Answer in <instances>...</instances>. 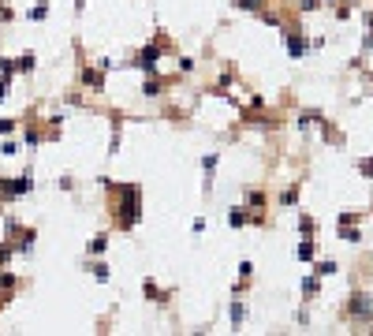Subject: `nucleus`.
<instances>
[{"label": "nucleus", "instance_id": "obj_28", "mask_svg": "<svg viewBox=\"0 0 373 336\" xmlns=\"http://www.w3.org/2000/svg\"><path fill=\"white\" fill-rule=\"evenodd\" d=\"M355 221H362V213H340V224H355Z\"/></svg>", "mask_w": 373, "mask_h": 336}, {"label": "nucleus", "instance_id": "obj_29", "mask_svg": "<svg viewBox=\"0 0 373 336\" xmlns=\"http://www.w3.org/2000/svg\"><path fill=\"white\" fill-rule=\"evenodd\" d=\"M250 273H254V265H250V262L239 265V277H243V280H250Z\"/></svg>", "mask_w": 373, "mask_h": 336}, {"label": "nucleus", "instance_id": "obj_9", "mask_svg": "<svg viewBox=\"0 0 373 336\" xmlns=\"http://www.w3.org/2000/svg\"><path fill=\"white\" fill-rule=\"evenodd\" d=\"M258 16H261V23H265V27H273V30H284V27H288V23H284V16H280V11H273L269 4H265V8L258 11Z\"/></svg>", "mask_w": 373, "mask_h": 336}, {"label": "nucleus", "instance_id": "obj_20", "mask_svg": "<svg viewBox=\"0 0 373 336\" xmlns=\"http://www.w3.org/2000/svg\"><path fill=\"white\" fill-rule=\"evenodd\" d=\"M0 79H16V60L0 56Z\"/></svg>", "mask_w": 373, "mask_h": 336}, {"label": "nucleus", "instance_id": "obj_17", "mask_svg": "<svg viewBox=\"0 0 373 336\" xmlns=\"http://www.w3.org/2000/svg\"><path fill=\"white\" fill-rule=\"evenodd\" d=\"M295 202H299V184H291V187L284 191V195H280V205L288 210V205H295Z\"/></svg>", "mask_w": 373, "mask_h": 336}, {"label": "nucleus", "instance_id": "obj_26", "mask_svg": "<svg viewBox=\"0 0 373 336\" xmlns=\"http://www.w3.org/2000/svg\"><path fill=\"white\" fill-rule=\"evenodd\" d=\"M302 292H306V295H317V277H306V280H302Z\"/></svg>", "mask_w": 373, "mask_h": 336}, {"label": "nucleus", "instance_id": "obj_15", "mask_svg": "<svg viewBox=\"0 0 373 336\" xmlns=\"http://www.w3.org/2000/svg\"><path fill=\"white\" fill-rule=\"evenodd\" d=\"M265 202H269V198H265V191H247V205H250V210H261Z\"/></svg>", "mask_w": 373, "mask_h": 336}, {"label": "nucleus", "instance_id": "obj_11", "mask_svg": "<svg viewBox=\"0 0 373 336\" xmlns=\"http://www.w3.org/2000/svg\"><path fill=\"white\" fill-rule=\"evenodd\" d=\"M295 258H299V262H314V239L310 236H306L299 247H295Z\"/></svg>", "mask_w": 373, "mask_h": 336}, {"label": "nucleus", "instance_id": "obj_24", "mask_svg": "<svg viewBox=\"0 0 373 336\" xmlns=\"http://www.w3.org/2000/svg\"><path fill=\"white\" fill-rule=\"evenodd\" d=\"M217 161H220L217 153H209V157L202 161V168H206V176H209V179H213V168H217Z\"/></svg>", "mask_w": 373, "mask_h": 336}, {"label": "nucleus", "instance_id": "obj_10", "mask_svg": "<svg viewBox=\"0 0 373 336\" xmlns=\"http://www.w3.org/2000/svg\"><path fill=\"white\" fill-rule=\"evenodd\" d=\"M34 68H37V56H34V53H23V56H16V71L30 75Z\"/></svg>", "mask_w": 373, "mask_h": 336}, {"label": "nucleus", "instance_id": "obj_23", "mask_svg": "<svg viewBox=\"0 0 373 336\" xmlns=\"http://www.w3.org/2000/svg\"><path fill=\"white\" fill-rule=\"evenodd\" d=\"M105 247H109V236H97L90 243V254H105Z\"/></svg>", "mask_w": 373, "mask_h": 336}, {"label": "nucleus", "instance_id": "obj_25", "mask_svg": "<svg viewBox=\"0 0 373 336\" xmlns=\"http://www.w3.org/2000/svg\"><path fill=\"white\" fill-rule=\"evenodd\" d=\"M93 277H97V280L105 284V280H109V265H105V262H97V265H93Z\"/></svg>", "mask_w": 373, "mask_h": 336}, {"label": "nucleus", "instance_id": "obj_7", "mask_svg": "<svg viewBox=\"0 0 373 336\" xmlns=\"http://www.w3.org/2000/svg\"><path fill=\"white\" fill-rule=\"evenodd\" d=\"M165 90H168V83L161 79V75H146V83H142V97H165Z\"/></svg>", "mask_w": 373, "mask_h": 336}, {"label": "nucleus", "instance_id": "obj_6", "mask_svg": "<svg viewBox=\"0 0 373 336\" xmlns=\"http://www.w3.org/2000/svg\"><path fill=\"white\" fill-rule=\"evenodd\" d=\"M280 34H284L288 56H291V60H302V56H306V37H302V30H299V27H291V23H288V27L280 30Z\"/></svg>", "mask_w": 373, "mask_h": 336}, {"label": "nucleus", "instance_id": "obj_30", "mask_svg": "<svg viewBox=\"0 0 373 336\" xmlns=\"http://www.w3.org/2000/svg\"><path fill=\"white\" fill-rule=\"evenodd\" d=\"M11 94V79H0V101H4Z\"/></svg>", "mask_w": 373, "mask_h": 336}, {"label": "nucleus", "instance_id": "obj_22", "mask_svg": "<svg viewBox=\"0 0 373 336\" xmlns=\"http://www.w3.org/2000/svg\"><path fill=\"white\" fill-rule=\"evenodd\" d=\"M23 138H26V146H30V150H34V146H37V142H42L45 135H42V131H37V127H26V135H23Z\"/></svg>", "mask_w": 373, "mask_h": 336}, {"label": "nucleus", "instance_id": "obj_27", "mask_svg": "<svg viewBox=\"0 0 373 336\" xmlns=\"http://www.w3.org/2000/svg\"><path fill=\"white\" fill-rule=\"evenodd\" d=\"M321 8V0H299V11H317Z\"/></svg>", "mask_w": 373, "mask_h": 336}, {"label": "nucleus", "instance_id": "obj_21", "mask_svg": "<svg viewBox=\"0 0 373 336\" xmlns=\"http://www.w3.org/2000/svg\"><path fill=\"white\" fill-rule=\"evenodd\" d=\"M247 221H250V217H247V213H243V210H239V205H235V210H232V213H228V224H232V228H243V224H247Z\"/></svg>", "mask_w": 373, "mask_h": 336}, {"label": "nucleus", "instance_id": "obj_32", "mask_svg": "<svg viewBox=\"0 0 373 336\" xmlns=\"http://www.w3.org/2000/svg\"><path fill=\"white\" fill-rule=\"evenodd\" d=\"M358 168H362V176H373V161H362Z\"/></svg>", "mask_w": 373, "mask_h": 336}, {"label": "nucleus", "instance_id": "obj_5", "mask_svg": "<svg viewBox=\"0 0 373 336\" xmlns=\"http://www.w3.org/2000/svg\"><path fill=\"white\" fill-rule=\"evenodd\" d=\"M105 71H109V64H97V68H83L78 71V83H83L90 94H105Z\"/></svg>", "mask_w": 373, "mask_h": 336}, {"label": "nucleus", "instance_id": "obj_14", "mask_svg": "<svg viewBox=\"0 0 373 336\" xmlns=\"http://www.w3.org/2000/svg\"><path fill=\"white\" fill-rule=\"evenodd\" d=\"M336 269H340V265L332 262V258H325V262H317V265H314V273H317V277H332Z\"/></svg>", "mask_w": 373, "mask_h": 336}, {"label": "nucleus", "instance_id": "obj_3", "mask_svg": "<svg viewBox=\"0 0 373 336\" xmlns=\"http://www.w3.org/2000/svg\"><path fill=\"white\" fill-rule=\"evenodd\" d=\"M343 314H348V321H373V295L369 292H355L351 299H348V306H343Z\"/></svg>", "mask_w": 373, "mask_h": 336}, {"label": "nucleus", "instance_id": "obj_18", "mask_svg": "<svg viewBox=\"0 0 373 336\" xmlns=\"http://www.w3.org/2000/svg\"><path fill=\"white\" fill-rule=\"evenodd\" d=\"M340 239H343V243H358V239H362V232L351 228V224H340Z\"/></svg>", "mask_w": 373, "mask_h": 336}, {"label": "nucleus", "instance_id": "obj_13", "mask_svg": "<svg viewBox=\"0 0 373 336\" xmlns=\"http://www.w3.org/2000/svg\"><path fill=\"white\" fill-rule=\"evenodd\" d=\"M269 0H232V8H239V11H261Z\"/></svg>", "mask_w": 373, "mask_h": 336}, {"label": "nucleus", "instance_id": "obj_33", "mask_svg": "<svg viewBox=\"0 0 373 336\" xmlns=\"http://www.w3.org/2000/svg\"><path fill=\"white\" fill-rule=\"evenodd\" d=\"M321 4H336V0H321Z\"/></svg>", "mask_w": 373, "mask_h": 336}, {"label": "nucleus", "instance_id": "obj_2", "mask_svg": "<svg viewBox=\"0 0 373 336\" xmlns=\"http://www.w3.org/2000/svg\"><path fill=\"white\" fill-rule=\"evenodd\" d=\"M165 49H168V37H165V34H157V42H153V45H142L131 64H135L138 71L153 75V71H157V64H161V53H165Z\"/></svg>", "mask_w": 373, "mask_h": 336}, {"label": "nucleus", "instance_id": "obj_19", "mask_svg": "<svg viewBox=\"0 0 373 336\" xmlns=\"http://www.w3.org/2000/svg\"><path fill=\"white\" fill-rule=\"evenodd\" d=\"M146 295H150L153 303H165V299H168V292H161V288H157L153 280H146Z\"/></svg>", "mask_w": 373, "mask_h": 336}, {"label": "nucleus", "instance_id": "obj_31", "mask_svg": "<svg viewBox=\"0 0 373 336\" xmlns=\"http://www.w3.org/2000/svg\"><path fill=\"white\" fill-rule=\"evenodd\" d=\"M8 131H16V120H0V135H8Z\"/></svg>", "mask_w": 373, "mask_h": 336}, {"label": "nucleus", "instance_id": "obj_4", "mask_svg": "<svg viewBox=\"0 0 373 336\" xmlns=\"http://www.w3.org/2000/svg\"><path fill=\"white\" fill-rule=\"evenodd\" d=\"M30 187H34L30 172H26V176H11V179H0V198H4V202H11V198H23Z\"/></svg>", "mask_w": 373, "mask_h": 336}, {"label": "nucleus", "instance_id": "obj_12", "mask_svg": "<svg viewBox=\"0 0 373 336\" xmlns=\"http://www.w3.org/2000/svg\"><path fill=\"white\" fill-rule=\"evenodd\" d=\"M16 254H19V251H16V243H11V239H0V265H8Z\"/></svg>", "mask_w": 373, "mask_h": 336}, {"label": "nucleus", "instance_id": "obj_16", "mask_svg": "<svg viewBox=\"0 0 373 336\" xmlns=\"http://www.w3.org/2000/svg\"><path fill=\"white\" fill-rule=\"evenodd\" d=\"M228 314H232V325L239 329V325H243V318H247V306H243V303L235 299V303H232V310H228Z\"/></svg>", "mask_w": 373, "mask_h": 336}, {"label": "nucleus", "instance_id": "obj_1", "mask_svg": "<svg viewBox=\"0 0 373 336\" xmlns=\"http://www.w3.org/2000/svg\"><path fill=\"white\" fill-rule=\"evenodd\" d=\"M105 187L112 191V224L119 232H131L142 221V191L135 184H112V179H101Z\"/></svg>", "mask_w": 373, "mask_h": 336}, {"label": "nucleus", "instance_id": "obj_8", "mask_svg": "<svg viewBox=\"0 0 373 336\" xmlns=\"http://www.w3.org/2000/svg\"><path fill=\"white\" fill-rule=\"evenodd\" d=\"M16 236H19L16 251H19V254H30V251H34V239H37V232H34V228H19Z\"/></svg>", "mask_w": 373, "mask_h": 336}]
</instances>
